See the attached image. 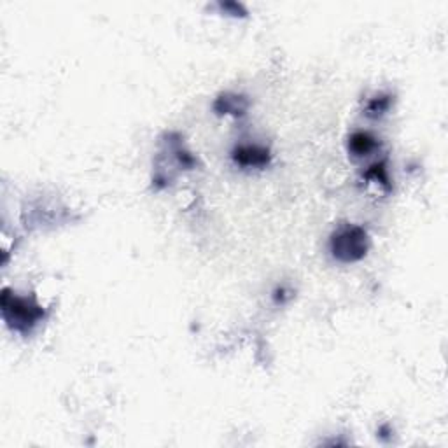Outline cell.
Here are the masks:
<instances>
[{
  "instance_id": "6da1fadb",
  "label": "cell",
  "mask_w": 448,
  "mask_h": 448,
  "mask_svg": "<svg viewBox=\"0 0 448 448\" xmlns=\"http://www.w3.org/2000/svg\"><path fill=\"white\" fill-rule=\"evenodd\" d=\"M2 314L8 326L14 331L28 333L44 317V310L34 298H21L2 291Z\"/></svg>"
},
{
  "instance_id": "7a4b0ae2",
  "label": "cell",
  "mask_w": 448,
  "mask_h": 448,
  "mask_svg": "<svg viewBox=\"0 0 448 448\" xmlns=\"http://www.w3.org/2000/svg\"><path fill=\"white\" fill-rule=\"evenodd\" d=\"M331 252L342 263L363 259L368 252V233L359 226H343L331 237Z\"/></svg>"
},
{
  "instance_id": "3957f363",
  "label": "cell",
  "mask_w": 448,
  "mask_h": 448,
  "mask_svg": "<svg viewBox=\"0 0 448 448\" xmlns=\"http://www.w3.org/2000/svg\"><path fill=\"white\" fill-rule=\"evenodd\" d=\"M233 160L242 167H265L270 163V152L259 145H240L233 151Z\"/></svg>"
},
{
  "instance_id": "277c9868",
  "label": "cell",
  "mask_w": 448,
  "mask_h": 448,
  "mask_svg": "<svg viewBox=\"0 0 448 448\" xmlns=\"http://www.w3.org/2000/svg\"><path fill=\"white\" fill-rule=\"evenodd\" d=\"M375 145H377V142H375L373 137L364 132L354 133L351 137V141H349V149L355 156H366V154H370L373 151Z\"/></svg>"
},
{
  "instance_id": "5b68a950",
  "label": "cell",
  "mask_w": 448,
  "mask_h": 448,
  "mask_svg": "<svg viewBox=\"0 0 448 448\" xmlns=\"http://www.w3.org/2000/svg\"><path fill=\"white\" fill-rule=\"evenodd\" d=\"M240 102H246L242 97H221L217 102H215V110L219 113H226V114H244L246 110V106H240Z\"/></svg>"
},
{
  "instance_id": "8992f818",
  "label": "cell",
  "mask_w": 448,
  "mask_h": 448,
  "mask_svg": "<svg viewBox=\"0 0 448 448\" xmlns=\"http://www.w3.org/2000/svg\"><path fill=\"white\" fill-rule=\"evenodd\" d=\"M390 106V98L389 97H377L370 102L368 106V114L370 116H380V114L386 113Z\"/></svg>"
}]
</instances>
